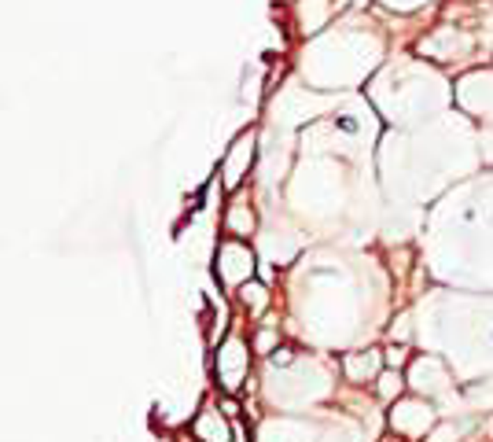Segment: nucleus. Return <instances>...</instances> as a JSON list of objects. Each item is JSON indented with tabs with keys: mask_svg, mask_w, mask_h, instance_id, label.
<instances>
[{
	"mask_svg": "<svg viewBox=\"0 0 493 442\" xmlns=\"http://www.w3.org/2000/svg\"><path fill=\"white\" fill-rule=\"evenodd\" d=\"M199 435L206 442H228V427L221 417H214V413H206V417L199 420Z\"/></svg>",
	"mask_w": 493,
	"mask_h": 442,
	"instance_id": "nucleus-1",
	"label": "nucleus"
}]
</instances>
